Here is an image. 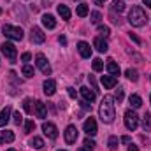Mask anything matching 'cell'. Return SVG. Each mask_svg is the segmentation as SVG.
I'll return each mask as SVG.
<instances>
[{
    "label": "cell",
    "mask_w": 151,
    "mask_h": 151,
    "mask_svg": "<svg viewBox=\"0 0 151 151\" xmlns=\"http://www.w3.org/2000/svg\"><path fill=\"white\" fill-rule=\"evenodd\" d=\"M99 114H100V119H102L104 123H113L114 121V118H116V109H114V104H113V97H104V99H102Z\"/></svg>",
    "instance_id": "cell-1"
},
{
    "label": "cell",
    "mask_w": 151,
    "mask_h": 151,
    "mask_svg": "<svg viewBox=\"0 0 151 151\" xmlns=\"http://www.w3.org/2000/svg\"><path fill=\"white\" fill-rule=\"evenodd\" d=\"M146 21H148L146 12H144L139 5L132 7V11L128 12V23H130L132 27H142V25H146Z\"/></svg>",
    "instance_id": "cell-2"
},
{
    "label": "cell",
    "mask_w": 151,
    "mask_h": 151,
    "mask_svg": "<svg viewBox=\"0 0 151 151\" xmlns=\"http://www.w3.org/2000/svg\"><path fill=\"white\" fill-rule=\"evenodd\" d=\"M2 32H4V35L7 39H12V40H21L23 35H25L19 27H12V25H4Z\"/></svg>",
    "instance_id": "cell-3"
},
{
    "label": "cell",
    "mask_w": 151,
    "mask_h": 151,
    "mask_svg": "<svg viewBox=\"0 0 151 151\" xmlns=\"http://www.w3.org/2000/svg\"><path fill=\"white\" fill-rule=\"evenodd\" d=\"M125 127H127L128 130H132V132L139 127V116L135 114V111L128 109V111L125 113Z\"/></svg>",
    "instance_id": "cell-4"
},
{
    "label": "cell",
    "mask_w": 151,
    "mask_h": 151,
    "mask_svg": "<svg viewBox=\"0 0 151 151\" xmlns=\"http://www.w3.org/2000/svg\"><path fill=\"white\" fill-rule=\"evenodd\" d=\"M0 47H2L4 56H5L11 63H14V62H16V47H14V44H11V42H4Z\"/></svg>",
    "instance_id": "cell-5"
},
{
    "label": "cell",
    "mask_w": 151,
    "mask_h": 151,
    "mask_svg": "<svg viewBox=\"0 0 151 151\" xmlns=\"http://www.w3.org/2000/svg\"><path fill=\"white\" fill-rule=\"evenodd\" d=\"M35 63H37V67L40 69V72L44 76H49L51 74V67H49V63H47V60H46V56L42 55V53H39L37 56H35Z\"/></svg>",
    "instance_id": "cell-6"
},
{
    "label": "cell",
    "mask_w": 151,
    "mask_h": 151,
    "mask_svg": "<svg viewBox=\"0 0 151 151\" xmlns=\"http://www.w3.org/2000/svg\"><path fill=\"white\" fill-rule=\"evenodd\" d=\"M77 128H76L74 125H69L67 128H65V142L67 144H74L76 141H77Z\"/></svg>",
    "instance_id": "cell-7"
},
{
    "label": "cell",
    "mask_w": 151,
    "mask_h": 151,
    "mask_svg": "<svg viewBox=\"0 0 151 151\" xmlns=\"http://www.w3.org/2000/svg\"><path fill=\"white\" fill-rule=\"evenodd\" d=\"M30 40H32L34 44H42V42L46 40V35L42 34V30H40L39 27H34L32 32H30Z\"/></svg>",
    "instance_id": "cell-8"
},
{
    "label": "cell",
    "mask_w": 151,
    "mask_h": 151,
    "mask_svg": "<svg viewBox=\"0 0 151 151\" xmlns=\"http://www.w3.org/2000/svg\"><path fill=\"white\" fill-rule=\"evenodd\" d=\"M42 132L49 137V139H56L58 137V128L53 123H42Z\"/></svg>",
    "instance_id": "cell-9"
},
{
    "label": "cell",
    "mask_w": 151,
    "mask_h": 151,
    "mask_svg": "<svg viewBox=\"0 0 151 151\" xmlns=\"http://www.w3.org/2000/svg\"><path fill=\"white\" fill-rule=\"evenodd\" d=\"M83 128H84V132L88 134V135H95L97 134V123H95V119L93 118H88L86 121H84V125H83Z\"/></svg>",
    "instance_id": "cell-10"
},
{
    "label": "cell",
    "mask_w": 151,
    "mask_h": 151,
    "mask_svg": "<svg viewBox=\"0 0 151 151\" xmlns=\"http://www.w3.org/2000/svg\"><path fill=\"white\" fill-rule=\"evenodd\" d=\"M77 49H79V55H81L83 58H90V56H91V47H90L88 42L81 40V42L77 44Z\"/></svg>",
    "instance_id": "cell-11"
},
{
    "label": "cell",
    "mask_w": 151,
    "mask_h": 151,
    "mask_svg": "<svg viewBox=\"0 0 151 151\" xmlns=\"http://www.w3.org/2000/svg\"><path fill=\"white\" fill-rule=\"evenodd\" d=\"M42 86H44V93H46L47 97H51V95L56 93V83H55L53 79H46Z\"/></svg>",
    "instance_id": "cell-12"
},
{
    "label": "cell",
    "mask_w": 151,
    "mask_h": 151,
    "mask_svg": "<svg viewBox=\"0 0 151 151\" xmlns=\"http://www.w3.org/2000/svg\"><path fill=\"white\" fill-rule=\"evenodd\" d=\"M9 118H11V106H5L0 111V127H5L9 123Z\"/></svg>",
    "instance_id": "cell-13"
},
{
    "label": "cell",
    "mask_w": 151,
    "mask_h": 151,
    "mask_svg": "<svg viewBox=\"0 0 151 151\" xmlns=\"http://www.w3.org/2000/svg\"><path fill=\"white\" fill-rule=\"evenodd\" d=\"M42 25H44L46 28L53 30V28L56 27V19H55V16H51V14H44V16H42Z\"/></svg>",
    "instance_id": "cell-14"
},
{
    "label": "cell",
    "mask_w": 151,
    "mask_h": 151,
    "mask_svg": "<svg viewBox=\"0 0 151 151\" xmlns=\"http://www.w3.org/2000/svg\"><path fill=\"white\" fill-rule=\"evenodd\" d=\"M79 91H81V95H83V99H84L86 102H93V100H95V91H93V90H90V88L83 86Z\"/></svg>",
    "instance_id": "cell-15"
},
{
    "label": "cell",
    "mask_w": 151,
    "mask_h": 151,
    "mask_svg": "<svg viewBox=\"0 0 151 151\" xmlns=\"http://www.w3.org/2000/svg\"><path fill=\"white\" fill-rule=\"evenodd\" d=\"M93 46L97 47V51H100V53H106L107 49H109V46H107V42L104 40L102 37H97L93 40Z\"/></svg>",
    "instance_id": "cell-16"
},
{
    "label": "cell",
    "mask_w": 151,
    "mask_h": 151,
    "mask_svg": "<svg viewBox=\"0 0 151 151\" xmlns=\"http://www.w3.org/2000/svg\"><path fill=\"white\" fill-rule=\"evenodd\" d=\"M116 77L114 76H102V84H104V88H107V90H111L116 86Z\"/></svg>",
    "instance_id": "cell-17"
},
{
    "label": "cell",
    "mask_w": 151,
    "mask_h": 151,
    "mask_svg": "<svg viewBox=\"0 0 151 151\" xmlns=\"http://www.w3.org/2000/svg\"><path fill=\"white\" fill-rule=\"evenodd\" d=\"M56 11H58V14H60L63 19H70V9H69L65 4H60V5L56 7Z\"/></svg>",
    "instance_id": "cell-18"
},
{
    "label": "cell",
    "mask_w": 151,
    "mask_h": 151,
    "mask_svg": "<svg viewBox=\"0 0 151 151\" xmlns=\"http://www.w3.org/2000/svg\"><path fill=\"white\" fill-rule=\"evenodd\" d=\"M12 141H14V134H12L11 130L0 132V144H4V142H12Z\"/></svg>",
    "instance_id": "cell-19"
},
{
    "label": "cell",
    "mask_w": 151,
    "mask_h": 151,
    "mask_svg": "<svg viewBox=\"0 0 151 151\" xmlns=\"http://www.w3.org/2000/svg\"><path fill=\"white\" fill-rule=\"evenodd\" d=\"M35 114H37V118H46L47 111H46L44 102H40V100H37V102H35Z\"/></svg>",
    "instance_id": "cell-20"
},
{
    "label": "cell",
    "mask_w": 151,
    "mask_h": 151,
    "mask_svg": "<svg viewBox=\"0 0 151 151\" xmlns=\"http://www.w3.org/2000/svg\"><path fill=\"white\" fill-rule=\"evenodd\" d=\"M107 70H109L114 77H116V76H119V72H121V70H119V65H118V63H114V60H107Z\"/></svg>",
    "instance_id": "cell-21"
},
{
    "label": "cell",
    "mask_w": 151,
    "mask_h": 151,
    "mask_svg": "<svg viewBox=\"0 0 151 151\" xmlns=\"http://www.w3.org/2000/svg\"><path fill=\"white\" fill-rule=\"evenodd\" d=\"M128 102H130V106H132L134 109H139V107L142 106V99H141L139 95H130Z\"/></svg>",
    "instance_id": "cell-22"
},
{
    "label": "cell",
    "mask_w": 151,
    "mask_h": 151,
    "mask_svg": "<svg viewBox=\"0 0 151 151\" xmlns=\"http://www.w3.org/2000/svg\"><path fill=\"white\" fill-rule=\"evenodd\" d=\"M30 146L35 148V150H42V148H44V141H42L40 137H34V139L30 141Z\"/></svg>",
    "instance_id": "cell-23"
},
{
    "label": "cell",
    "mask_w": 151,
    "mask_h": 151,
    "mask_svg": "<svg viewBox=\"0 0 151 151\" xmlns=\"http://www.w3.org/2000/svg\"><path fill=\"white\" fill-rule=\"evenodd\" d=\"M113 11L114 12H123L125 11V4L121 0H114L113 2Z\"/></svg>",
    "instance_id": "cell-24"
},
{
    "label": "cell",
    "mask_w": 151,
    "mask_h": 151,
    "mask_svg": "<svg viewBox=\"0 0 151 151\" xmlns=\"http://www.w3.org/2000/svg\"><path fill=\"white\" fill-rule=\"evenodd\" d=\"M91 67H93V70H95V72H100V70L104 69V62H102L100 58H95V60H93V63H91Z\"/></svg>",
    "instance_id": "cell-25"
},
{
    "label": "cell",
    "mask_w": 151,
    "mask_h": 151,
    "mask_svg": "<svg viewBox=\"0 0 151 151\" xmlns=\"http://www.w3.org/2000/svg\"><path fill=\"white\" fill-rule=\"evenodd\" d=\"M125 76H127L130 81H134V83L139 79V76H137V70H134V69H127V70H125Z\"/></svg>",
    "instance_id": "cell-26"
},
{
    "label": "cell",
    "mask_w": 151,
    "mask_h": 151,
    "mask_svg": "<svg viewBox=\"0 0 151 151\" xmlns=\"http://www.w3.org/2000/svg\"><path fill=\"white\" fill-rule=\"evenodd\" d=\"M118 144H119V141H118V137H114V135H111V137H109V142H107V146H109V150H111V151L118 150Z\"/></svg>",
    "instance_id": "cell-27"
},
{
    "label": "cell",
    "mask_w": 151,
    "mask_h": 151,
    "mask_svg": "<svg viewBox=\"0 0 151 151\" xmlns=\"http://www.w3.org/2000/svg\"><path fill=\"white\" fill-rule=\"evenodd\" d=\"M86 14H88V5H86V4L77 5V16H79V18H84Z\"/></svg>",
    "instance_id": "cell-28"
},
{
    "label": "cell",
    "mask_w": 151,
    "mask_h": 151,
    "mask_svg": "<svg viewBox=\"0 0 151 151\" xmlns=\"http://www.w3.org/2000/svg\"><path fill=\"white\" fill-rule=\"evenodd\" d=\"M21 72H23L25 77H34V67H30V65H23Z\"/></svg>",
    "instance_id": "cell-29"
},
{
    "label": "cell",
    "mask_w": 151,
    "mask_h": 151,
    "mask_svg": "<svg viewBox=\"0 0 151 151\" xmlns=\"http://www.w3.org/2000/svg\"><path fill=\"white\" fill-rule=\"evenodd\" d=\"M23 109H25V113H28V114L34 113V109H32V100H30V99H25V100H23Z\"/></svg>",
    "instance_id": "cell-30"
},
{
    "label": "cell",
    "mask_w": 151,
    "mask_h": 151,
    "mask_svg": "<svg viewBox=\"0 0 151 151\" xmlns=\"http://www.w3.org/2000/svg\"><path fill=\"white\" fill-rule=\"evenodd\" d=\"M150 127H151V114L146 113V116H144V121H142V128H144V130H150Z\"/></svg>",
    "instance_id": "cell-31"
},
{
    "label": "cell",
    "mask_w": 151,
    "mask_h": 151,
    "mask_svg": "<svg viewBox=\"0 0 151 151\" xmlns=\"http://www.w3.org/2000/svg\"><path fill=\"white\" fill-rule=\"evenodd\" d=\"M34 130H35V123H34L32 119H28V121H27V125H25V132H27V134H30V132H34Z\"/></svg>",
    "instance_id": "cell-32"
},
{
    "label": "cell",
    "mask_w": 151,
    "mask_h": 151,
    "mask_svg": "<svg viewBox=\"0 0 151 151\" xmlns=\"http://www.w3.org/2000/svg\"><path fill=\"white\" fill-rule=\"evenodd\" d=\"M99 34L102 37H107L109 35V27H104V25H99Z\"/></svg>",
    "instance_id": "cell-33"
},
{
    "label": "cell",
    "mask_w": 151,
    "mask_h": 151,
    "mask_svg": "<svg viewBox=\"0 0 151 151\" xmlns=\"http://www.w3.org/2000/svg\"><path fill=\"white\" fill-rule=\"evenodd\" d=\"M90 18H91V23H99L102 16H100V12H97V11H93V12L90 14Z\"/></svg>",
    "instance_id": "cell-34"
},
{
    "label": "cell",
    "mask_w": 151,
    "mask_h": 151,
    "mask_svg": "<svg viewBox=\"0 0 151 151\" xmlns=\"http://www.w3.org/2000/svg\"><path fill=\"white\" fill-rule=\"evenodd\" d=\"M114 99L118 100V104L123 100V88H118V90H116V93H114Z\"/></svg>",
    "instance_id": "cell-35"
},
{
    "label": "cell",
    "mask_w": 151,
    "mask_h": 151,
    "mask_svg": "<svg viewBox=\"0 0 151 151\" xmlns=\"http://www.w3.org/2000/svg\"><path fill=\"white\" fill-rule=\"evenodd\" d=\"M12 118H14V123H16V125H21V123H23V116L19 114V111H18V113H14Z\"/></svg>",
    "instance_id": "cell-36"
},
{
    "label": "cell",
    "mask_w": 151,
    "mask_h": 151,
    "mask_svg": "<svg viewBox=\"0 0 151 151\" xmlns=\"http://www.w3.org/2000/svg\"><path fill=\"white\" fill-rule=\"evenodd\" d=\"M84 146H86V148H90V150H93V146H95V142H93V141H91L90 137H86V139H84Z\"/></svg>",
    "instance_id": "cell-37"
},
{
    "label": "cell",
    "mask_w": 151,
    "mask_h": 151,
    "mask_svg": "<svg viewBox=\"0 0 151 151\" xmlns=\"http://www.w3.org/2000/svg\"><path fill=\"white\" fill-rule=\"evenodd\" d=\"M128 35H130V39H132V40H134V42H135V44H141V39L137 37V35H135V34H132V32H130V34H128Z\"/></svg>",
    "instance_id": "cell-38"
},
{
    "label": "cell",
    "mask_w": 151,
    "mask_h": 151,
    "mask_svg": "<svg viewBox=\"0 0 151 151\" xmlns=\"http://www.w3.org/2000/svg\"><path fill=\"white\" fill-rule=\"evenodd\" d=\"M11 79H12V81H14V83H16V84H21V81H19V79H18V77H16V72H11Z\"/></svg>",
    "instance_id": "cell-39"
},
{
    "label": "cell",
    "mask_w": 151,
    "mask_h": 151,
    "mask_svg": "<svg viewBox=\"0 0 151 151\" xmlns=\"http://www.w3.org/2000/svg\"><path fill=\"white\" fill-rule=\"evenodd\" d=\"M58 42H60L62 46H67V37H65V35H60V37H58Z\"/></svg>",
    "instance_id": "cell-40"
},
{
    "label": "cell",
    "mask_w": 151,
    "mask_h": 151,
    "mask_svg": "<svg viewBox=\"0 0 151 151\" xmlns=\"http://www.w3.org/2000/svg\"><path fill=\"white\" fill-rule=\"evenodd\" d=\"M30 58H32V55H30V53H23V55H21V60H23V62H28Z\"/></svg>",
    "instance_id": "cell-41"
},
{
    "label": "cell",
    "mask_w": 151,
    "mask_h": 151,
    "mask_svg": "<svg viewBox=\"0 0 151 151\" xmlns=\"http://www.w3.org/2000/svg\"><path fill=\"white\" fill-rule=\"evenodd\" d=\"M67 91H69V97H70V99H76V90L74 88H67Z\"/></svg>",
    "instance_id": "cell-42"
},
{
    "label": "cell",
    "mask_w": 151,
    "mask_h": 151,
    "mask_svg": "<svg viewBox=\"0 0 151 151\" xmlns=\"http://www.w3.org/2000/svg\"><path fill=\"white\" fill-rule=\"evenodd\" d=\"M90 84L93 86V90H97V81H95V77H93V76H90Z\"/></svg>",
    "instance_id": "cell-43"
},
{
    "label": "cell",
    "mask_w": 151,
    "mask_h": 151,
    "mask_svg": "<svg viewBox=\"0 0 151 151\" xmlns=\"http://www.w3.org/2000/svg\"><path fill=\"white\" fill-rule=\"evenodd\" d=\"M121 142H125V144H130V137H128V135H123V137H121Z\"/></svg>",
    "instance_id": "cell-44"
},
{
    "label": "cell",
    "mask_w": 151,
    "mask_h": 151,
    "mask_svg": "<svg viewBox=\"0 0 151 151\" xmlns=\"http://www.w3.org/2000/svg\"><path fill=\"white\" fill-rule=\"evenodd\" d=\"M128 151H139V148H137L135 144H130V146H128Z\"/></svg>",
    "instance_id": "cell-45"
},
{
    "label": "cell",
    "mask_w": 151,
    "mask_h": 151,
    "mask_svg": "<svg viewBox=\"0 0 151 151\" xmlns=\"http://www.w3.org/2000/svg\"><path fill=\"white\" fill-rule=\"evenodd\" d=\"M142 4H144L146 7H150V9H151V0H142Z\"/></svg>",
    "instance_id": "cell-46"
},
{
    "label": "cell",
    "mask_w": 151,
    "mask_h": 151,
    "mask_svg": "<svg viewBox=\"0 0 151 151\" xmlns=\"http://www.w3.org/2000/svg\"><path fill=\"white\" fill-rule=\"evenodd\" d=\"M77 151H91V150H90V148H86V146H84V148H79V150H77Z\"/></svg>",
    "instance_id": "cell-47"
},
{
    "label": "cell",
    "mask_w": 151,
    "mask_h": 151,
    "mask_svg": "<svg viewBox=\"0 0 151 151\" xmlns=\"http://www.w3.org/2000/svg\"><path fill=\"white\" fill-rule=\"evenodd\" d=\"M104 2H106V0H95V4H99V5H100V4H104Z\"/></svg>",
    "instance_id": "cell-48"
},
{
    "label": "cell",
    "mask_w": 151,
    "mask_h": 151,
    "mask_svg": "<svg viewBox=\"0 0 151 151\" xmlns=\"http://www.w3.org/2000/svg\"><path fill=\"white\" fill-rule=\"evenodd\" d=\"M7 151H16V150H7Z\"/></svg>",
    "instance_id": "cell-49"
},
{
    "label": "cell",
    "mask_w": 151,
    "mask_h": 151,
    "mask_svg": "<svg viewBox=\"0 0 151 151\" xmlns=\"http://www.w3.org/2000/svg\"><path fill=\"white\" fill-rule=\"evenodd\" d=\"M58 151H65V150H58Z\"/></svg>",
    "instance_id": "cell-50"
},
{
    "label": "cell",
    "mask_w": 151,
    "mask_h": 151,
    "mask_svg": "<svg viewBox=\"0 0 151 151\" xmlns=\"http://www.w3.org/2000/svg\"><path fill=\"white\" fill-rule=\"evenodd\" d=\"M0 14H2V9H0Z\"/></svg>",
    "instance_id": "cell-51"
},
{
    "label": "cell",
    "mask_w": 151,
    "mask_h": 151,
    "mask_svg": "<svg viewBox=\"0 0 151 151\" xmlns=\"http://www.w3.org/2000/svg\"><path fill=\"white\" fill-rule=\"evenodd\" d=\"M150 102H151V97H150Z\"/></svg>",
    "instance_id": "cell-52"
}]
</instances>
